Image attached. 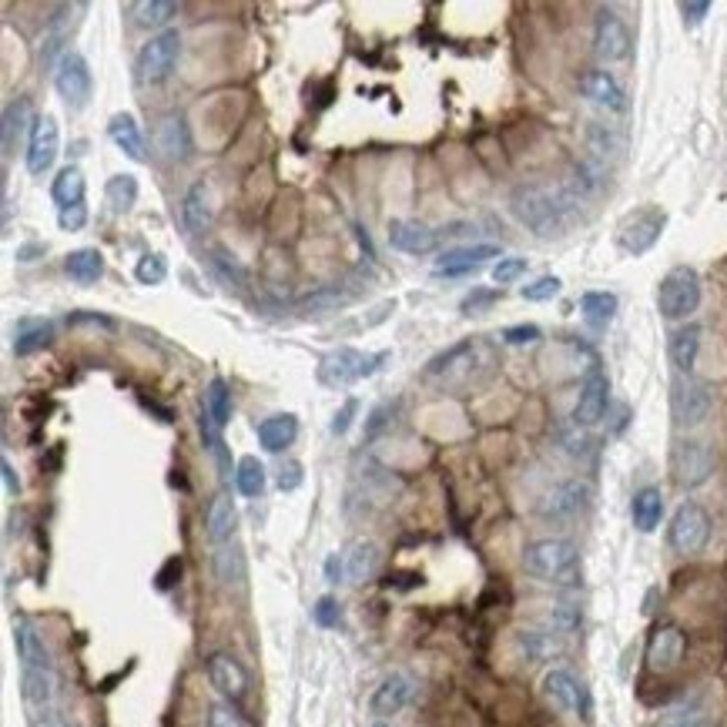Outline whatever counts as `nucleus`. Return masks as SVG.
Wrapping results in <instances>:
<instances>
[{"label": "nucleus", "mask_w": 727, "mask_h": 727, "mask_svg": "<svg viewBox=\"0 0 727 727\" xmlns=\"http://www.w3.org/2000/svg\"><path fill=\"white\" fill-rule=\"evenodd\" d=\"M523 570L553 587H577L580 583V550L563 537L533 540L523 550Z\"/></svg>", "instance_id": "nucleus-1"}, {"label": "nucleus", "mask_w": 727, "mask_h": 727, "mask_svg": "<svg viewBox=\"0 0 727 727\" xmlns=\"http://www.w3.org/2000/svg\"><path fill=\"white\" fill-rule=\"evenodd\" d=\"M510 212L533 235L553 238L563 232V212H567V205L543 185H520L510 195Z\"/></svg>", "instance_id": "nucleus-2"}, {"label": "nucleus", "mask_w": 727, "mask_h": 727, "mask_svg": "<svg viewBox=\"0 0 727 727\" xmlns=\"http://www.w3.org/2000/svg\"><path fill=\"white\" fill-rule=\"evenodd\" d=\"M701 305V275L691 265H674L657 285V309L664 319L684 322L691 319Z\"/></svg>", "instance_id": "nucleus-3"}, {"label": "nucleus", "mask_w": 727, "mask_h": 727, "mask_svg": "<svg viewBox=\"0 0 727 727\" xmlns=\"http://www.w3.org/2000/svg\"><path fill=\"white\" fill-rule=\"evenodd\" d=\"M389 352H379V356H366V352L352 349V346H339L332 349L329 356L319 362V382L325 389H349L356 386L359 379L372 376L379 369V362H386Z\"/></svg>", "instance_id": "nucleus-4"}, {"label": "nucleus", "mask_w": 727, "mask_h": 727, "mask_svg": "<svg viewBox=\"0 0 727 727\" xmlns=\"http://www.w3.org/2000/svg\"><path fill=\"white\" fill-rule=\"evenodd\" d=\"M707 540H711V516L701 503L684 500L667 523V547L677 557H694L707 547Z\"/></svg>", "instance_id": "nucleus-5"}, {"label": "nucleus", "mask_w": 727, "mask_h": 727, "mask_svg": "<svg viewBox=\"0 0 727 727\" xmlns=\"http://www.w3.org/2000/svg\"><path fill=\"white\" fill-rule=\"evenodd\" d=\"M714 449L701 439H677L671 446V476L681 490H697L714 476Z\"/></svg>", "instance_id": "nucleus-6"}, {"label": "nucleus", "mask_w": 727, "mask_h": 727, "mask_svg": "<svg viewBox=\"0 0 727 727\" xmlns=\"http://www.w3.org/2000/svg\"><path fill=\"white\" fill-rule=\"evenodd\" d=\"M178 54H181V34L175 31V27H168V31L155 34L138 51V61H135V78H138V84H161V81H168L171 71H175V64H178Z\"/></svg>", "instance_id": "nucleus-7"}, {"label": "nucleus", "mask_w": 727, "mask_h": 727, "mask_svg": "<svg viewBox=\"0 0 727 727\" xmlns=\"http://www.w3.org/2000/svg\"><path fill=\"white\" fill-rule=\"evenodd\" d=\"M664 225H667V215L660 212L657 205L637 208V212H630L624 222H620L617 242H620V248H624L627 255H644V252H650V248L660 242Z\"/></svg>", "instance_id": "nucleus-8"}, {"label": "nucleus", "mask_w": 727, "mask_h": 727, "mask_svg": "<svg viewBox=\"0 0 727 727\" xmlns=\"http://www.w3.org/2000/svg\"><path fill=\"white\" fill-rule=\"evenodd\" d=\"M714 409V389L701 379L681 376L671 389V413L677 426H701Z\"/></svg>", "instance_id": "nucleus-9"}, {"label": "nucleus", "mask_w": 727, "mask_h": 727, "mask_svg": "<svg viewBox=\"0 0 727 727\" xmlns=\"http://www.w3.org/2000/svg\"><path fill=\"white\" fill-rule=\"evenodd\" d=\"M54 88H57V94H61L64 104H68L71 111L88 108L94 81H91V68H88V61H84L81 51H68L61 61H57Z\"/></svg>", "instance_id": "nucleus-10"}, {"label": "nucleus", "mask_w": 727, "mask_h": 727, "mask_svg": "<svg viewBox=\"0 0 727 727\" xmlns=\"http://www.w3.org/2000/svg\"><path fill=\"white\" fill-rule=\"evenodd\" d=\"M590 503V486L583 480H563L550 486L547 493L537 500V516L547 523H567L573 516H580Z\"/></svg>", "instance_id": "nucleus-11"}, {"label": "nucleus", "mask_w": 727, "mask_h": 727, "mask_svg": "<svg viewBox=\"0 0 727 727\" xmlns=\"http://www.w3.org/2000/svg\"><path fill=\"white\" fill-rule=\"evenodd\" d=\"M543 694L547 701L563 714H577L587 721L590 717V694L577 677H573L567 667H553V671L543 674Z\"/></svg>", "instance_id": "nucleus-12"}, {"label": "nucleus", "mask_w": 727, "mask_h": 727, "mask_svg": "<svg viewBox=\"0 0 727 727\" xmlns=\"http://www.w3.org/2000/svg\"><path fill=\"white\" fill-rule=\"evenodd\" d=\"M593 51H597L600 61H607V64L624 61L630 54V31H627L624 17L617 11H610V7L597 11V21H593Z\"/></svg>", "instance_id": "nucleus-13"}, {"label": "nucleus", "mask_w": 727, "mask_h": 727, "mask_svg": "<svg viewBox=\"0 0 727 727\" xmlns=\"http://www.w3.org/2000/svg\"><path fill=\"white\" fill-rule=\"evenodd\" d=\"M607 406H610V382L600 369H590L580 386L577 406H573V423L580 429L597 426L607 416Z\"/></svg>", "instance_id": "nucleus-14"}, {"label": "nucleus", "mask_w": 727, "mask_h": 727, "mask_svg": "<svg viewBox=\"0 0 727 727\" xmlns=\"http://www.w3.org/2000/svg\"><path fill=\"white\" fill-rule=\"evenodd\" d=\"M57 148H61V131H57V121L51 114H41L31 131V138H27V171L31 175H44V171H51L54 158H57Z\"/></svg>", "instance_id": "nucleus-15"}, {"label": "nucleus", "mask_w": 727, "mask_h": 727, "mask_svg": "<svg viewBox=\"0 0 727 727\" xmlns=\"http://www.w3.org/2000/svg\"><path fill=\"white\" fill-rule=\"evenodd\" d=\"M684 650H687V637L681 627L674 624H660L654 627V634L647 640V667L650 671H671L684 660Z\"/></svg>", "instance_id": "nucleus-16"}, {"label": "nucleus", "mask_w": 727, "mask_h": 727, "mask_svg": "<svg viewBox=\"0 0 727 727\" xmlns=\"http://www.w3.org/2000/svg\"><path fill=\"white\" fill-rule=\"evenodd\" d=\"M151 145L165 161H185L191 155V131L185 114L171 111L165 118H158L155 131H151Z\"/></svg>", "instance_id": "nucleus-17"}, {"label": "nucleus", "mask_w": 727, "mask_h": 727, "mask_svg": "<svg viewBox=\"0 0 727 727\" xmlns=\"http://www.w3.org/2000/svg\"><path fill=\"white\" fill-rule=\"evenodd\" d=\"M205 667H208V681H212V687H215L218 694L228 697V701H238V697H245V691H248V674H245V667L238 664L232 654H225V650H215V654L205 660Z\"/></svg>", "instance_id": "nucleus-18"}, {"label": "nucleus", "mask_w": 727, "mask_h": 727, "mask_svg": "<svg viewBox=\"0 0 727 727\" xmlns=\"http://www.w3.org/2000/svg\"><path fill=\"white\" fill-rule=\"evenodd\" d=\"M490 258H496V262L503 258L496 245H459V248H449V252L439 255V262L433 265V272L446 275V279H456V275L476 272L483 262H490Z\"/></svg>", "instance_id": "nucleus-19"}, {"label": "nucleus", "mask_w": 727, "mask_h": 727, "mask_svg": "<svg viewBox=\"0 0 727 727\" xmlns=\"http://www.w3.org/2000/svg\"><path fill=\"white\" fill-rule=\"evenodd\" d=\"M413 694H416V681L409 674H389L386 681H382L376 691H372L369 697V711L376 714V717H392V714H399L403 707L413 701Z\"/></svg>", "instance_id": "nucleus-20"}, {"label": "nucleus", "mask_w": 727, "mask_h": 727, "mask_svg": "<svg viewBox=\"0 0 727 727\" xmlns=\"http://www.w3.org/2000/svg\"><path fill=\"white\" fill-rule=\"evenodd\" d=\"M577 88H580L583 98L593 101V104H600V108H607V111H624L627 108V94H624L620 81L610 71H600V68L583 71L580 81H577Z\"/></svg>", "instance_id": "nucleus-21"}, {"label": "nucleus", "mask_w": 727, "mask_h": 727, "mask_svg": "<svg viewBox=\"0 0 727 727\" xmlns=\"http://www.w3.org/2000/svg\"><path fill=\"white\" fill-rule=\"evenodd\" d=\"M389 245L406 255H429V252H436L439 232H433V228L423 222L396 218V222H389Z\"/></svg>", "instance_id": "nucleus-22"}, {"label": "nucleus", "mask_w": 727, "mask_h": 727, "mask_svg": "<svg viewBox=\"0 0 727 727\" xmlns=\"http://www.w3.org/2000/svg\"><path fill=\"white\" fill-rule=\"evenodd\" d=\"M14 650H17V660H21V667H37V671H54V657L51 650H47L44 637L37 634V627L31 620H17L14 624Z\"/></svg>", "instance_id": "nucleus-23"}, {"label": "nucleus", "mask_w": 727, "mask_h": 727, "mask_svg": "<svg viewBox=\"0 0 727 727\" xmlns=\"http://www.w3.org/2000/svg\"><path fill=\"white\" fill-rule=\"evenodd\" d=\"M81 7H71V4H64V7H57L54 17L47 21V31H44V41H41V51H37V57H41V64L44 68H51L54 64V57L61 61L64 54V41L71 37V27H74V14H78Z\"/></svg>", "instance_id": "nucleus-24"}, {"label": "nucleus", "mask_w": 727, "mask_h": 727, "mask_svg": "<svg viewBox=\"0 0 727 727\" xmlns=\"http://www.w3.org/2000/svg\"><path fill=\"white\" fill-rule=\"evenodd\" d=\"M34 124H37V118H34L31 98L17 94V98L4 108V128H0V141H4V155H11L14 145H21V138H24V135L31 138Z\"/></svg>", "instance_id": "nucleus-25"}, {"label": "nucleus", "mask_w": 727, "mask_h": 727, "mask_svg": "<svg viewBox=\"0 0 727 727\" xmlns=\"http://www.w3.org/2000/svg\"><path fill=\"white\" fill-rule=\"evenodd\" d=\"M701 325L697 322H687L681 329L671 332V342H667V356H671L674 369L681 372V376H691L694 366H697V356H701Z\"/></svg>", "instance_id": "nucleus-26"}, {"label": "nucleus", "mask_w": 727, "mask_h": 727, "mask_svg": "<svg viewBox=\"0 0 727 727\" xmlns=\"http://www.w3.org/2000/svg\"><path fill=\"white\" fill-rule=\"evenodd\" d=\"M181 222L191 235H205L212 225V188L208 181H195L185 191V202H181Z\"/></svg>", "instance_id": "nucleus-27"}, {"label": "nucleus", "mask_w": 727, "mask_h": 727, "mask_svg": "<svg viewBox=\"0 0 727 727\" xmlns=\"http://www.w3.org/2000/svg\"><path fill=\"white\" fill-rule=\"evenodd\" d=\"M255 433H258V443H262L265 453H282V449H289L295 443V436H299V416L275 413L269 419H262V423L255 426Z\"/></svg>", "instance_id": "nucleus-28"}, {"label": "nucleus", "mask_w": 727, "mask_h": 727, "mask_svg": "<svg viewBox=\"0 0 727 727\" xmlns=\"http://www.w3.org/2000/svg\"><path fill=\"white\" fill-rule=\"evenodd\" d=\"M235 526H238L235 503L228 500L225 493H218L215 500L208 503V510H205V533H208V540H212L215 547H225V543H232V537H235Z\"/></svg>", "instance_id": "nucleus-29"}, {"label": "nucleus", "mask_w": 727, "mask_h": 727, "mask_svg": "<svg viewBox=\"0 0 727 727\" xmlns=\"http://www.w3.org/2000/svg\"><path fill=\"white\" fill-rule=\"evenodd\" d=\"M212 570L215 580L222 587H245L248 580V563H245V550L238 543H225V547H215L212 553Z\"/></svg>", "instance_id": "nucleus-30"}, {"label": "nucleus", "mask_w": 727, "mask_h": 727, "mask_svg": "<svg viewBox=\"0 0 727 727\" xmlns=\"http://www.w3.org/2000/svg\"><path fill=\"white\" fill-rule=\"evenodd\" d=\"M108 135H111L114 145H118L131 161H148L145 135H141L135 114H124V111H121V114H114V118L108 121Z\"/></svg>", "instance_id": "nucleus-31"}, {"label": "nucleus", "mask_w": 727, "mask_h": 727, "mask_svg": "<svg viewBox=\"0 0 727 727\" xmlns=\"http://www.w3.org/2000/svg\"><path fill=\"white\" fill-rule=\"evenodd\" d=\"M379 560H382V553H379V547L372 540H356V543H352V547L346 550V557H342L349 583H369L379 573Z\"/></svg>", "instance_id": "nucleus-32"}, {"label": "nucleus", "mask_w": 727, "mask_h": 727, "mask_svg": "<svg viewBox=\"0 0 727 727\" xmlns=\"http://www.w3.org/2000/svg\"><path fill=\"white\" fill-rule=\"evenodd\" d=\"M630 520L640 533H654L660 520H664V493L657 486H644V490L634 493V503H630Z\"/></svg>", "instance_id": "nucleus-33"}, {"label": "nucleus", "mask_w": 727, "mask_h": 727, "mask_svg": "<svg viewBox=\"0 0 727 727\" xmlns=\"http://www.w3.org/2000/svg\"><path fill=\"white\" fill-rule=\"evenodd\" d=\"M178 11L181 7L175 0H135V4L124 7V14L131 17V24L145 27V31H151V27H165Z\"/></svg>", "instance_id": "nucleus-34"}, {"label": "nucleus", "mask_w": 727, "mask_h": 727, "mask_svg": "<svg viewBox=\"0 0 727 727\" xmlns=\"http://www.w3.org/2000/svg\"><path fill=\"white\" fill-rule=\"evenodd\" d=\"M21 694L27 704L44 707L54 701L57 694V677L54 671H37V667H21Z\"/></svg>", "instance_id": "nucleus-35"}, {"label": "nucleus", "mask_w": 727, "mask_h": 727, "mask_svg": "<svg viewBox=\"0 0 727 727\" xmlns=\"http://www.w3.org/2000/svg\"><path fill=\"white\" fill-rule=\"evenodd\" d=\"M84 191H88V181H84V171L78 165H68L57 171V178L51 181V198L57 208H68L84 202Z\"/></svg>", "instance_id": "nucleus-36"}, {"label": "nucleus", "mask_w": 727, "mask_h": 727, "mask_svg": "<svg viewBox=\"0 0 727 727\" xmlns=\"http://www.w3.org/2000/svg\"><path fill=\"white\" fill-rule=\"evenodd\" d=\"M64 272H68L74 282L94 285L104 275V255L98 248H78V252H71L64 258Z\"/></svg>", "instance_id": "nucleus-37"}, {"label": "nucleus", "mask_w": 727, "mask_h": 727, "mask_svg": "<svg viewBox=\"0 0 727 727\" xmlns=\"http://www.w3.org/2000/svg\"><path fill=\"white\" fill-rule=\"evenodd\" d=\"M54 342L51 322H21L14 332V356H34V352L47 349Z\"/></svg>", "instance_id": "nucleus-38"}, {"label": "nucleus", "mask_w": 727, "mask_h": 727, "mask_svg": "<svg viewBox=\"0 0 727 727\" xmlns=\"http://www.w3.org/2000/svg\"><path fill=\"white\" fill-rule=\"evenodd\" d=\"M580 312L593 329H607L617 315V295L614 292H583L580 295Z\"/></svg>", "instance_id": "nucleus-39"}, {"label": "nucleus", "mask_w": 727, "mask_h": 727, "mask_svg": "<svg viewBox=\"0 0 727 727\" xmlns=\"http://www.w3.org/2000/svg\"><path fill=\"white\" fill-rule=\"evenodd\" d=\"M352 299H356V292H346V289H339V285H329V289L305 295V299L299 302V312H305V315L339 312V309H346Z\"/></svg>", "instance_id": "nucleus-40"}, {"label": "nucleus", "mask_w": 727, "mask_h": 727, "mask_svg": "<svg viewBox=\"0 0 727 727\" xmlns=\"http://www.w3.org/2000/svg\"><path fill=\"white\" fill-rule=\"evenodd\" d=\"M202 409L208 416L215 419L218 423V429H225L228 426V419H232V392H228V382L225 379H212L205 386V403H202Z\"/></svg>", "instance_id": "nucleus-41"}, {"label": "nucleus", "mask_w": 727, "mask_h": 727, "mask_svg": "<svg viewBox=\"0 0 727 727\" xmlns=\"http://www.w3.org/2000/svg\"><path fill=\"white\" fill-rule=\"evenodd\" d=\"M104 198H108V205H111L114 215L131 212L135 202H138V178L135 175H114L108 181V188H104Z\"/></svg>", "instance_id": "nucleus-42"}, {"label": "nucleus", "mask_w": 727, "mask_h": 727, "mask_svg": "<svg viewBox=\"0 0 727 727\" xmlns=\"http://www.w3.org/2000/svg\"><path fill=\"white\" fill-rule=\"evenodd\" d=\"M235 486L242 496H262L265 490V466L258 463V456H242L235 466Z\"/></svg>", "instance_id": "nucleus-43"}, {"label": "nucleus", "mask_w": 727, "mask_h": 727, "mask_svg": "<svg viewBox=\"0 0 727 727\" xmlns=\"http://www.w3.org/2000/svg\"><path fill=\"white\" fill-rule=\"evenodd\" d=\"M516 647L526 660H547L557 650V640L550 634H537V630H520L516 634Z\"/></svg>", "instance_id": "nucleus-44"}, {"label": "nucleus", "mask_w": 727, "mask_h": 727, "mask_svg": "<svg viewBox=\"0 0 727 727\" xmlns=\"http://www.w3.org/2000/svg\"><path fill=\"white\" fill-rule=\"evenodd\" d=\"M135 279L141 285H161L168 279V262H165V255H158V252H148V255H141L138 258V265H135Z\"/></svg>", "instance_id": "nucleus-45"}, {"label": "nucleus", "mask_w": 727, "mask_h": 727, "mask_svg": "<svg viewBox=\"0 0 727 727\" xmlns=\"http://www.w3.org/2000/svg\"><path fill=\"white\" fill-rule=\"evenodd\" d=\"M560 289H563V282L557 279V275H540L537 282L523 285L520 295L526 302H550V299H557Z\"/></svg>", "instance_id": "nucleus-46"}, {"label": "nucleus", "mask_w": 727, "mask_h": 727, "mask_svg": "<svg viewBox=\"0 0 727 727\" xmlns=\"http://www.w3.org/2000/svg\"><path fill=\"white\" fill-rule=\"evenodd\" d=\"M500 339L506 342V346H533V342L543 339V332H540V325L523 322V325H506V329L500 332Z\"/></svg>", "instance_id": "nucleus-47"}, {"label": "nucleus", "mask_w": 727, "mask_h": 727, "mask_svg": "<svg viewBox=\"0 0 727 727\" xmlns=\"http://www.w3.org/2000/svg\"><path fill=\"white\" fill-rule=\"evenodd\" d=\"M57 225H61V232H81L88 225V205L78 202L68 208H57Z\"/></svg>", "instance_id": "nucleus-48"}, {"label": "nucleus", "mask_w": 727, "mask_h": 727, "mask_svg": "<svg viewBox=\"0 0 727 727\" xmlns=\"http://www.w3.org/2000/svg\"><path fill=\"white\" fill-rule=\"evenodd\" d=\"M520 275H526V258H500V262L493 265L496 285H513Z\"/></svg>", "instance_id": "nucleus-49"}, {"label": "nucleus", "mask_w": 727, "mask_h": 727, "mask_svg": "<svg viewBox=\"0 0 727 727\" xmlns=\"http://www.w3.org/2000/svg\"><path fill=\"white\" fill-rule=\"evenodd\" d=\"M496 299H500V292H493V289H473L463 299V305H459V309H463V315H480L486 309H493Z\"/></svg>", "instance_id": "nucleus-50"}, {"label": "nucleus", "mask_w": 727, "mask_h": 727, "mask_svg": "<svg viewBox=\"0 0 727 727\" xmlns=\"http://www.w3.org/2000/svg\"><path fill=\"white\" fill-rule=\"evenodd\" d=\"M550 624L553 630H560V634H573V630L580 627V614H577V607H570V604H557L550 610Z\"/></svg>", "instance_id": "nucleus-51"}, {"label": "nucleus", "mask_w": 727, "mask_h": 727, "mask_svg": "<svg viewBox=\"0 0 727 727\" xmlns=\"http://www.w3.org/2000/svg\"><path fill=\"white\" fill-rule=\"evenodd\" d=\"M205 724L208 727H245L242 717H238L232 707H225V704H212V707H208Z\"/></svg>", "instance_id": "nucleus-52"}, {"label": "nucleus", "mask_w": 727, "mask_h": 727, "mask_svg": "<svg viewBox=\"0 0 727 727\" xmlns=\"http://www.w3.org/2000/svg\"><path fill=\"white\" fill-rule=\"evenodd\" d=\"M312 617H315V624H319V627H336L339 624V604L332 597H322L319 604H315Z\"/></svg>", "instance_id": "nucleus-53"}, {"label": "nucleus", "mask_w": 727, "mask_h": 727, "mask_svg": "<svg viewBox=\"0 0 727 727\" xmlns=\"http://www.w3.org/2000/svg\"><path fill=\"white\" fill-rule=\"evenodd\" d=\"M356 413H359V399H346V403H342V409L336 413V419H332V433L336 436H342V433H349V426H352V419H356Z\"/></svg>", "instance_id": "nucleus-54"}, {"label": "nucleus", "mask_w": 727, "mask_h": 727, "mask_svg": "<svg viewBox=\"0 0 727 727\" xmlns=\"http://www.w3.org/2000/svg\"><path fill=\"white\" fill-rule=\"evenodd\" d=\"M178 580H181V557H171V560L165 563V567L158 570L155 587H158V590H171Z\"/></svg>", "instance_id": "nucleus-55"}, {"label": "nucleus", "mask_w": 727, "mask_h": 727, "mask_svg": "<svg viewBox=\"0 0 727 727\" xmlns=\"http://www.w3.org/2000/svg\"><path fill=\"white\" fill-rule=\"evenodd\" d=\"M681 14H684L687 27H697V24H704L707 14H711V4H707V0H687V4H681Z\"/></svg>", "instance_id": "nucleus-56"}, {"label": "nucleus", "mask_w": 727, "mask_h": 727, "mask_svg": "<svg viewBox=\"0 0 727 727\" xmlns=\"http://www.w3.org/2000/svg\"><path fill=\"white\" fill-rule=\"evenodd\" d=\"M31 727H74V724L61 711H54V707H44L41 714L31 717Z\"/></svg>", "instance_id": "nucleus-57"}, {"label": "nucleus", "mask_w": 727, "mask_h": 727, "mask_svg": "<svg viewBox=\"0 0 727 727\" xmlns=\"http://www.w3.org/2000/svg\"><path fill=\"white\" fill-rule=\"evenodd\" d=\"M302 483V466L299 463H285L279 470V490H295Z\"/></svg>", "instance_id": "nucleus-58"}, {"label": "nucleus", "mask_w": 727, "mask_h": 727, "mask_svg": "<svg viewBox=\"0 0 727 727\" xmlns=\"http://www.w3.org/2000/svg\"><path fill=\"white\" fill-rule=\"evenodd\" d=\"M0 473H4V490L11 493V496H17L21 493V476H17V470H14V463L11 459H0Z\"/></svg>", "instance_id": "nucleus-59"}, {"label": "nucleus", "mask_w": 727, "mask_h": 727, "mask_svg": "<svg viewBox=\"0 0 727 727\" xmlns=\"http://www.w3.org/2000/svg\"><path fill=\"white\" fill-rule=\"evenodd\" d=\"M342 573H346V563H339V557H329V563H325V577H329V583H339Z\"/></svg>", "instance_id": "nucleus-60"}, {"label": "nucleus", "mask_w": 727, "mask_h": 727, "mask_svg": "<svg viewBox=\"0 0 727 727\" xmlns=\"http://www.w3.org/2000/svg\"><path fill=\"white\" fill-rule=\"evenodd\" d=\"M667 727H714V724H707V721H677V724H667Z\"/></svg>", "instance_id": "nucleus-61"}, {"label": "nucleus", "mask_w": 727, "mask_h": 727, "mask_svg": "<svg viewBox=\"0 0 727 727\" xmlns=\"http://www.w3.org/2000/svg\"><path fill=\"white\" fill-rule=\"evenodd\" d=\"M372 727H389V724H386V721H379V724H372Z\"/></svg>", "instance_id": "nucleus-62"}]
</instances>
